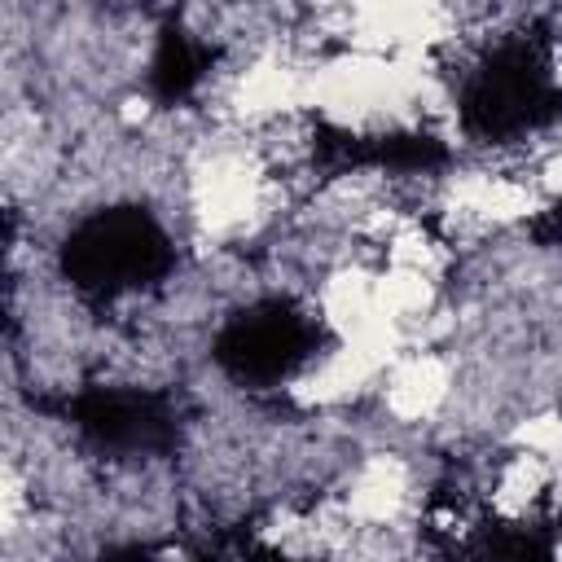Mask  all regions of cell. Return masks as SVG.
Segmentation results:
<instances>
[{
    "instance_id": "obj_1",
    "label": "cell",
    "mask_w": 562,
    "mask_h": 562,
    "mask_svg": "<svg viewBox=\"0 0 562 562\" xmlns=\"http://www.w3.org/2000/svg\"><path fill=\"white\" fill-rule=\"evenodd\" d=\"M259 198H263V180L241 154H215L193 176V206L211 233L241 228L259 211Z\"/></svg>"
},
{
    "instance_id": "obj_2",
    "label": "cell",
    "mask_w": 562,
    "mask_h": 562,
    "mask_svg": "<svg viewBox=\"0 0 562 562\" xmlns=\"http://www.w3.org/2000/svg\"><path fill=\"white\" fill-rule=\"evenodd\" d=\"M452 391V373L439 356H400L386 373V413L400 422H426Z\"/></svg>"
},
{
    "instance_id": "obj_3",
    "label": "cell",
    "mask_w": 562,
    "mask_h": 562,
    "mask_svg": "<svg viewBox=\"0 0 562 562\" xmlns=\"http://www.w3.org/2000/svg\"><path fill=\"white\" fill-rule=\"evenodd\" d=\"M408 501V470L400 457H369L356 479H351V492H347V518L356 522H369V527H386L400 518Z\"/></svg>"
},
{
    "instance_id": "obj_4",
    "label": "cell",
    "mask_w": 562,
    "mask_h": 562,
    "mask_svg": "<svg viewBox=\"0 0 562 562\" xmlns=\"http://www.w3.org/2000/svg\"><path fill=\"white\" fill-rule=\"evenodd\" d=\"M544 479H549V461L527 457V452H514V457L505 461L501 479H496V492H492L496 509H501V514H522V509L544 492Z\"/></svg>"
},
{
    "instance_id": "obj_5",
    "label": "cell",
    "mask_w": 562,
    "mask_h": 562,
    "mask_svg": "<svg viewBox=\"0 0 562 562\" xmlns=\"http://www.w3.org/2000/svg\"><path fill=\"white\" fill-rule=\"evenodd\" d=\"M509 443H514V452H527V457H540L553 465V461H562V417L558 413L522 417L509 430Z\"/></svg>"
},
{
    "instance_id": "obj_6",
    "label": "cell",
    "mask_w": 562,
    "mask_h": 562,
    "mask_svg": "<svg viewBox=\"0 0 562 562\" xmlns=\"http://www.w3.org/2000/svg\"><path fill=\"white\" fill-rule=\"evenodd\" d=\"M540 184H544L549 193H562V154H553V158L544 162V176H540Z\"/></svg>"
}]
</instances>
